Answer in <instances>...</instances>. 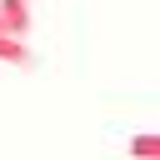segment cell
<instances>
[{"label":"cell","mask_w":160,"mask_h":160,"mask_svg":"<svg viewBox=\"0 0 160 160\" xmlns=\"http://www.w3.org/2000/svg\"><path fill=\"white\" fill-rule=\"evenodd\" d=\"M0 65H15V70H30L35 65V50L15 35H0Z\"/></svg>","instance_id":"7a4b0ae2"},{"label":"cell","mask_w":160,"mask_h":160,"mask_svg":"<svg viewBox=\"0 0 160 160\" xmlns=\"http://www.w3.org/2000/svg\"><path fill=\"white\" fill-rule=\"evenodd\" d=\"M0 35H30V0H0Z\"/></svg>","instance_id":"6da1fadb"},{"label":"cell","mask_w":160,"mask_h":160,"mask_svg":"<svg viewBox=\"0 0 160 160\" xmlns=\"http://www.w3.org/2000/svg\"><path fill=\"white\" fill-rule=\"evenodd\" d=\"M130 155L135 160H160V135H135L130 140Z\"/></svg>","instance_id":"3957f363"}]
</instances>
